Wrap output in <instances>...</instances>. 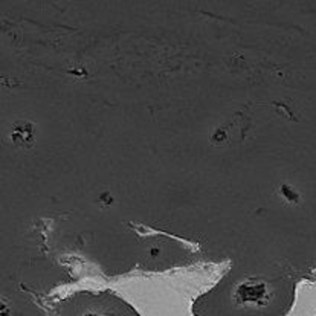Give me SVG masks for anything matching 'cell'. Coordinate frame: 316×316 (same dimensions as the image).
<instances>
[{
    "label": "cell",
    "instance_id": "1",
    "mask_svg": "<svg viewBox=\"0 0 316 316\" xmlns=\"http://www.w3.org/2000/svg\"><path fill=\"white\" fill-rule=\"evenodd\" d=\"M12 140L15 144L19 145H29L32 144L34 140V135H32V127L29 124H23V126H19L14 133H12Z\"/></svg>",
    "mask_w": 316,
    "mask_h": 316
}]
</instances>
